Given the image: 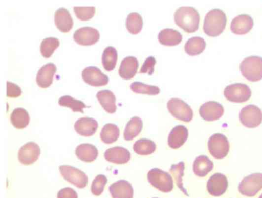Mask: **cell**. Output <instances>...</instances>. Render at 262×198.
Wrapping results in <instances>:
<instances>
[{
	"label": "cell",
	"instance_id": "cell-27",
	"mask_svg": "<svg viewBox=\"0 0 262 198\" xmlns=\"http://www.w3.org/2000/svg\"><path fill=\"white\" fill-rule=\"evenodd\" d=\"M213 168V162L205 155H200L194 160L193 170L196 175L204 177L209 173Z\"/></svg>",
	"mask_w": 262,
	"mask_h": 198
},
{
	"label": "cell",
	"instance_id": "cell-12",
	"mask_svg": "<svg viewBox=\"0 0 262 198\" xmlns=\"http://www.w3.org/2000/svg\"><path fill=\"white\" fill-rule=\"evenodd\" d=\"M100 38L99 31L91 27H83L76 30L73 34L75 42L82 46H91L96 43Z\"/></svg>",
	"mask_w": 262,
	"mask_h": 198
},
{
	"label": "cell",
	"instance_id": "cell-20",
	"mask_svg": "<svg viewBox=\"0 0 262 198\" xmlns=\"http://www.w3.org/2000/svg\"><path fill=\"white\" fill-rule=\"evenodd\" d=\"M98 126L97 121L93 118L83 117L76 121L74 124V129L79 135L88 137L95 134Z\"/></svg>",
	"mask_w": 262,
	"mask_h": 198
},
{
	"label": "cell",
	"instance_id": "cell-7",
	"mask_svg": "<svg viewBox=\"0 0 262 198\" xmlns=\"http://www.w3.org/2000/svg\"><path fill=\"white\" fill-rule=\"evenodd\" d=\"M224 95L229 101L242 103L250 98L251 91L246 84L236 83L227 86L224 89Z\"/></svg>",
	"mask_w": 262,
	"mask_h": 198
},
{
	"label": "cell",
	"instance_id": "cell-41",
	"mask_svg": "<svg viewBox=\"0 0 262 198\" xmlns=\"http://www.w3.org/2000/svg\"><path fill=\"white\" fill-rule=\"evenodd\" d=\"M6 95L9 97L16 98L21 94V90L19 86L10 81H7Z\"/></svg>",
	"mask_w": 262,
	"mask_h": 198
},
{
	"label": "cell",
	"instance_id": "cell-19",
	"mask_svg": "<svg viewBox=\"0 0 262 198\" xmlns=\"http://www.w3.org/2000/svg\"><path fill=\"white\" fill-rule=\"evenodd\" d=\"M104 156L107 161L117 164L127 163L130 159V153L126 148L116 146L107 149Z\"/></svg>",
	"mask_w": 262,
	"mask_h": 198
},
{
	"label": "cell",
	"instance_id": "cell-3",
	"mask_svg": "<svg viewBox=\"0 0 262 198\" xmlns=\"http://www.w3.org/2000/svg\"><path fill=\"white\" fill-rule=\"evenodd\" d=\"M239 68L242 75L251 82H257L262 79V57L251 56L244 58L240 64Z\"/></svg>",
	"mask_w": 262,
	"mask_h": 198
},
{
	"label": "cell",
	"instance_id": "cell-9",
	"mask_svg": "<svg viewBox=\"0 0 262 198\" xmlns=\"http://www.w3.org/2000/svg\"><path fill=\"white\" fill-rule=\"evenodd\" d=\"M241 123L248 128H255L262 122V111L257 106L250 104L244 107L239 112Z\"/></svg>",
	"mask_w": 262,
	"mask_h": 198
},
{
	"label": "cell",
	"instance_id": "cell-2",
	"mask_svg": "<svg viewBox=\"0 0 262 198\" xmlns=\"http://www.w3.org/2000/svg\"><path fill=\"white\" fill-rule=\"evenodd\" d=\"M227 23L225 13L221 9H213L205 15L203 30L208 36L216 37L224 30Z\"/></svg>",
	"mask_w": 262,
	"mask_h": 198
},
{
	"label": "cell",
	"instance_id": "cell-37",
	"mask_svg": "<svg viewBox=\"0 0 262 198\" xmlns=\"http://www.w3.org/2000/svg\"><path fill=\"white\" fill-rule=\"evenodd\" d=\"M130 87L131 90L136 93L155 95L160 92V89L158 86L147 85L138 81L133 82Z\"/></svg>",
	"mask_w": 262,
	"mask_h": 198
},
{
	"label": "cell",
	"instance_id": "cell-21",
	"mask_svg": "<svg viewBox=\"0 0 262 198\" xmlns=\"http://www.w3.org/2000/svg\"><path fill=\"white\" fill-rule=\"evenodd\" d=\"M188 136L187 128L184 125L176 126L171 130L168 137V146L172 149H178L186 141Z\"/></svg>",
	"mask_w": 262,
	"mask_h": 198
},
{
	"label": "cell",
	"instance_id": "cell-33",
	"mask_svg": "<svg viewBox=\"0 0 262 198\" xmlns=\"http://www.w3.org/2000/svg\"><path fill=\"white\" fill-rule=\"evenodd\" d=\"M156 149V144L152 141L146 138L137 140L133 146L135 152L141 155L151 154L155 152Z\"/></svg>",
	"mask_w": 262,
	"mask_h": 198
},
{
	"label": "cell",
	"instance_id": "cell-16",
	"mask_svg": "<svg viewBox=\"0 0 262 198\" xmlns=\"http://www.w3.org/2000/svg\"><path fill=\"white\" fill-rule=\"evenodd\" d=\"M253 20L249 15L243 14L235 17L231 21V32L237 35H244L249 32L253 26Z\"/></svg>",
	"mask_w": 262,
	"mask_h": 198
},
{
	"label": "cell",
	"instance_id": "cell-22",
	"mask_svg": "<svg viewBox=\"0 0 262 198\" xmlns=\"http://www.w3.org/2000/svg\"><path fill=\"white\" fill-rule=\"evenodd\" d=\"M54 22L56 27L62 32H68L73 27V21L68 10L60 7L56 10Z\"/></svg>",
	"mask_w": 262,
	"mask_h": 198
},
{
	"label": "cell",
	"instance_id": "cell-29",
	"mask_svg": "<svg viewBox=\"0 0 262 198\" xmlns=\"http://www.w3.org/2000/svg\"><path fill=\"white\" fill-rule=\"evenodd\" d=\"M143 127L142 120L134 116L127 122L124 129L123 136L126 141H131L136 137L141 131Z\"/></svg>",
	"mask_w": 262,
	"mask_h": 198
},
{
	"label": "cell",
	"instance_id": "cell-13",
	"mask_svg": "<svg viewBox=\"0 0 262 198\" xmlns=\"http://www.w3.org/2000/svg\"><path fill=\"white\" fill-rule=\"evenodd\" d=\"M40 154L39 146L34 142H29L23 145L18 152L19 161L25 165L34 163Z\"/></svg>",
	"mask_w": 262,
	"mask_h": 198
},
{
	"label": "cell",
	"instance_id": "cell-15",
	"mask_svg": "<svg viewBox=\"0 0 262 198\" xmlns=\"http://www.w3.org/2000/svg\"><path fill=\"white\" fill-rule=\"evenodd\" d=\"M228 185L226 176L220 173L213 174L207 183V189L210 194L219 196L226 191Z\"/></svg>",
	"mask_w": 262,
	"mask_h": 198
},
{
	"label": "cell",
	"instance_id": "cell-40",
	"mask_svg": "<svg viewBox=\"0 0 262 198\" xmlns=\"http://www.w3.org/2000/svg\"><path fill=\"white\" fill-rule=\"evenodd\" d=\"M156 63V60L154 56H148L144 61L139 72L141 73H147L149 75H152L154 71V66Z\"/></svg>",
	"mask_w": 262,
	"mask_h": 198
},
{
	"label": "cell",
	"instance_id": "cell-5",
	"mask_svg": "<svg viewBox=\"0 0 262 198\" xmlns=\"http://www.w3.org/2000/svg\"><path fill=\"white\" fill-rule=\"evenodd\" d=\"M169 112L176 118L189 122L192 120L193 113L190 106L185 102L178 98H172L167 103Z\"/></svg>",
	"mask_w": 262,
	"mask_h": 198
},
{
	"label": "cell",
	"instance_id": "cell-14",
	"mask_svg": "<svg viewBox=\"0 0 262 198\" xmlns=\"http://www.w3.org/2000/svg\"><path fill=\"white\" fill-rule=\"evenodd\" d=\"M223 106L215 101H208L202 104L199 109L201 117L206 121H214L220 118L224 114Z\"/></svg>",
	"mask_w": 262,
	"mask_h": 198
},
{
	"label": "cell",
	"instance_id": "cell-25",
	"mask_svg": "<svg viewBox=\"0 0 262 198\" xmlns=\"http://www.w3.org/2000/svg\"><path fill=\"white\" fill-rule=\"evenodd\" d=\"M96 97L103 109L109 113L116 112V97L114 94L109 90H102L96 94Z\"/></svg>",
	"mask_w": 262,
	"mask_h": 198
},
{
	"label": "cell",
	"instance_id": "cell-32",
	"mask_svg": "<svg viewBox=\"0 0 262 198\" xmlns=\"http://www.w3.org/2000/svg\"><path fill=\"white\" fill-rule=\"evenodd\" d=\"M118 58L116 49L112 46H108L103 51L102 55V64L105 70L111 71L115 68Z\"/></svg>",
	"mask_w": 262,
	"mask_h": 198
},
{
	"label": "cell",
	"instance_id": "cell-31",
	"mask_svg": "<svg viewBox=\"0 0 262 198\" xmlns=\"http://www.w3.org/2000/svg\"><path fill=\"white\" fill-rule=\"evenodd\" d=\"M120 130L118 127L114 124L107 123L104 125L100 133L101 141L107 144L116 142L119 138Z\"/></svg>",
	"mask_w": 262,
	"mask_h": 198
},
{
	"label": "cell",
	"instance_id": "cell-30",
	"mask_svg": "<svg viewBox=\"0 0 262 198\" xmlns=\"http://www.w3.org/2000/svg\"><path fill=\"white\" fill-rule=\"evenodd\" d=\"M206 45V42L202 37L194 36L188 39L185 43L184 49L189 55L196 56L203 52Z\"/></svg>",
	"mask_w": 262,
	"mask_h": 198
},
{
	"label": "cell",
	"instance_id": "cell-26",
	"mask_svg": "<svg viewBox=\"0 0 262 198\" xmlns=\"http://www.w3.org/2000/svg\"><path fill=\"white\" fill-rule=\"evenodd\" d=\"M75 154L80 160L90 163L96 159L98 155V151L97 148L93 145L83 143L76 147Z\"/></svg>",
	"mask_w": 262,
	"mask_h": 198
},
{
	"label": "cell",
	"instance_id": "cell-35",
	"mask_svg": "<svg viewBox=\"0 0 262 198\" xmlns=\"http://www.w3.org/2000/svg\"><path fill=\"white\" fill-rule=\"evenodd\" d=\"M59 45L60 42L56 37H50L43 39L40 46L42 56L46 58L50 57Z\"/></svg>",
	"mask_w": 262,
	"mask_h": 198
},
{
	"label": "cell",
	"instance_id": "cell-44",
	"mask_svg": "<svg viewBox=\"0 0 262 198\" xmlns=\"http://www.w3.org/2000/svg\"><path fill=\"white\" fill-rule=\"evenodd\" d=\"M259 198H262V194L260 195V196L259 197Z\"/></svg>",
	"mask_w": 262,
	"mask_h": 198
},
{
	"label": "cell",
	"instance_id": "cell-28",
	"mask_svg": "<svg viewBox=\"0 0 262 198\" xmlns=\"http://www.w3.org/2000/svg\"><path fill=\"white\" fill-rule=\"evenodd\" d=\"M10 121L15 128L18 129H23L29 124L30 116L26 109L18 107L12 112Z\"/></svg>",
	"mask_w": 262,
	"mask_h": 198
},
{
	"label": "cell",
	"instance_id": "cell-24",
	"mask_svg": "<svg viewBox=\"0 0 262 198\" xmlns=\"http://www.w3.org/2000/svg\"><path fill=\"white\" fill-rule=\"evenodd\" d=\"M158 39L162 45L167 46H174L181 42L182 36L179 31L176 30L166 28L160 31Z\"/></svg>",
	"mask_w": 262,
	"mask_h": 198
},
{
	"label": "cell",
	"instance_id": "cell-10",
	"mask_svg": "<svg viewBox=\"0 0 262 198\" xmlns=\"http://www.w3.org/2000/svg\"><path fill=\"white\" fill-rule=\"evenodd\" d=\"M239 192L247 196H253L262 189V173H252L245 177L238 185Z\"/></svg>",
	"mask_w": 262,
	"mask_h": 198
},
{
	"label": "cell",
	"instance_id": "cell-34",
	"mask_svg": "<svg viewBox=\"0 0 262 198\" xmlns=\"http://www.w3.org/2000/svg\"><path fill=\"white\" fill-rule=\"evenodd\" d=\"M142 16L137 12H132L127 17L126 27L128 31L132 34H137L143 27Z\"/></svg>",
	"mask_w": 262,
	"mask_h": 198
},
{
	"label": "cell",
	"instance_id": "cell-36",
	"mask_svg": "<svg viewBox=\"0 0 262 198\" xmlns=\"http://www.w3.org/2000/svg\"><path fill=\"white\" fill-rule=\"evenodd\" d=\"M59 105L71 108L73 112L83 113V109L87 107L81 101L76 100L71 96L66 95L60 97L58 100Z\"/></svg>",
	"mask_w": 262,
	"mask_h": 198
},
{
	"label": "cell",
	"instance_id": "cell-4",
	"mask_svg": "<svg viewBox=\"0 0 262 198\" xmlns=\"http://www.w3.org/2000/svg\"><path fill=\"white\" fill-rule=\"evenodd\" d=\"M147 179L152 186L162 192H170L173 188V181L170 174L159 168L149 170Z\"/></svg>",
	"mask_w": 262,
	"mask_h": 198
},
{
	"label": "cell",
	"instance_id": "cell-8",
	"mask_svg": "<svg viewBox=\"0 0 262 198\" xmlns=\"http://www.w3.org/2000/svg\"><path fill=\"white\" fill-rule=\"evenodd\" d=\"M59 169L62 177L77 188L82 189L87 185L88 176L81 170L67 165H60Z\"/></svg>",
	"mask_w": 262,
	"mask_h": 198
},
{
	"label": "cell",
	"instance_id": "cell-6",
	"mask_svg": "<svg viewBox=\"0 0 262 198\" xmlns=\"http://www.w3.org/2000/svg\"><path fill=\"white\" fill-rule=\"evenodd\" d=\"M208 148L210 154L215 159H222L227 156L229 150V143L223 134L215 133L208 141Z\"/></svg>",
	"mask_w": 262,
	"mask_h": 198
},
{
	"label": "cell",
	"instance_id": "cell-39",
	"mask_svg": "<svg viewBox=\"0 0 262 198\" xmlns=\"http://www.w3.org/2000/svg\"><path fill=\"white\" fill-rule=\"evenodd\" d=\"M74 11L79 19L86 21L91 19L95 15V7H74Z\"/></svg>",
	"mask_w": 262,
	"mask_h": 198
},
{
	"label": "cell",
	"instance_id": "cell-42",
	"mask_svg": "<svg viewBox=\"0 0 262 198\" xmlns=\"http://www.w3.org/2000/svg\"><path fill=\"white\" fill-rule=\"evenodd\" d=\"M184 163L183 162H180L177 164L178 172H177V171L176 169L175 168L174 166H173V165L171 166V169H170V171H171L172 174L173 175V176L175 177V179L176 180L178 186H179V187L180 188H181V186H182V175L183 174V171L184 169V167L182 168L180 170V172H179V171L182 165Z\"/></svg>",
	"mask_w": 262,
	"mask_h": 198
},
{
	"label": "cell",
	"instance_id": "cell-43",
	"mask_svg": "<svg viewBox=\"0 0 262 198\" xmlns=\"http://www.w3.org/2000/svg\"><path fill=\"white\" fill-rule=\"evenodd\" d=\"M57 198H78V195L75 190L70 187H66L60 189L57 195Z\"/></svg>",
	"mask_w": 262,
	"mask_h": 198
},
{
	"label": "cell",
	"instance_id": "cell-17",
	"mask_svg": "<svg viewBox=\"0 0 262 198\" xmlns=\"http://www.w3.org/2000/svg\"><path fill=\"white\" fill-rule=\"evenodd\" d=\"M56 70V65L52 63H48L42 66L36 75V82L37 85L42 88H47L51 86Z\"/></svg>",
	"mask_w": 262,
	"mask_h": 198
},
{
	"label": "cell",
	"instance_id": "cell-11",
	"mask_svg": "<svg viewBox=\"0 0 262 198\" xmlns=\"http://www.w3.org/2000/svg\"><path fill=\"white\" fill-rule=\"evenodd\" d=\"M82 77L85 83L89 85L98 87L108 84L109 78L96 66H88L82 72Z\"/></svg>",
	"mask_w": 262,
	"mask_h": 198
},
{
	"label": "cell",
	"instance_id": "cell-1",
	"mask_svg": "<svg viewBox=\"0 0 262 198\" xmlns=\"http://www.w3.org/2000/svg\"><path fill=\"white\" fill-rule=\"evenodd\" d=\"M176 24L187 33H193L199 28L200 15L193 7L179 8L174 13Z\"/></svg>",
	"mask_w": 262,
	"mask_h": 198
},
{
	"label": "cell",
	"instance_id": "cell-23",
	"mask_svg": "<svg viewBox=\"0 0 262 198\" xmlns=\"http://www.w3.org/2000/svg\"><path fill=\"white\" fill-rule=\"evenodd\" d=\"M138 66V61L135 57L127 56L123 59L121 63L119 74L124 80H130L136 74Z\"/></svg>",
	"mask_w": 262,
	"mask_h": 198
},
{
	"label": "cell",
	"instance_id": "cell-38",
	"mask_svg": "<svg viewBox=\"0 0 262 198\" xmlns=\"http://www.w3.org/2000/svg\"><path fill=\"white\" fill-rule=\"evenodd\" d=\"M107 182V177L103 174H98L93 180L91 191L92 194L95 196L100 195L103 191L104 186Z\"/></svg>",
	"mask_w": 262,
	"mask_h": 198
},
{
	"label": "cell",
	"instance_id": "cell-18",
	"mask_svg": "<svg viewBox=\"0 0 262 198\" xmlns=\"http://www.w3.org/2000/svg\"><path fill=\"white\" fill-rule=\"evenodd\" d=\"M109 191L112 198H133L134 190L130 183L120 180L109 186Z\"/></svg>",
	"mask_w": 262,
	"mask_h": 198
}]
</instances>
